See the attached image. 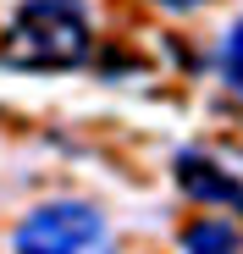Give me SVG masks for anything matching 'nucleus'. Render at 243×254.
<instances>
[{
	"label": "nucleus",
	"instance_id": "1",
	"mask_svg": "<svg viewBox=\"0 0 243 254\" xmlns=\"http://www.w3.org/2000/svg\"><path fill=\"white\" fill-rule=\"evenodd\" d=\"M94 33L77 0H22L0 33V61L22 72H61L89 61Z\"/></svg>",
	"mask_w": 243,
	"mask_h": 254
},
{
	"label": "nucleus",
	"instance_id": "2",
	"mask_svg": "<svg viewBox=\"0 0 243 254\" xmlns=\"http://www.w3.org/2000/svg\"><path fill=\"white\" fill-rule=\"evenodd\" d=\"M17 254H116L111 227L94 204L83 199H56V204H39L33 216L17 227Z\"/></svg>",
	"mask_w": 243,
	"mask_h": 254
},
{
	"label": "nucleus",
	"instance_id": "3",
	"mask_svg": "<svg viewBox=\"0 0 243 254\" xmlns=\"http://www.w3.org/2000/svg\"><path fill=\"white\" fill-rule=\"evenodd\" d=\"M177 183H182L199 204H243V183L227 172V166L205 160V155H182V160H177Z\"/></svg>",
	"mask_w": 243,
	"mask_h": 254
},
{
	"label": "nucleus",
	"instance_id": "4",
	"mask_svg": "<svg viewBox=\"0 0 243 254\" xmlns=\"http://www.w3.org/2000/svg\"><path fill=\"white\" fill-rule=\"evenodd\" d=\"M182 254H243V232L232 221H193L182 227Z\"/></svg>",
	"mask_w": 243,
	"mask_h": 254
},
{
	"label": "nucleus",
	"instance_id": "5",
	"mask_svg": "<svg viewBox=\"0 0 243 254\" xmlns=\"http://www.w3.org/2000/svg\"><path fill=\"white\" fill-rule=\"evenodd\" d=\"M221 77H227V89L232 94H243V17L227 28V39H221Z\"/></svg>",
	"mask_w": 243,
	"mask_h": 254
},
{
	"label": "nucleus",
	"instance_id": "6",
	"mask_svg": "<svg viewBox=\"0 0 243 254\" xmlns=\"http://www.w3.org/2000/svg\"><path fill=\"white\" fill-rule=\"evenodd\" d=\"M160 11H199V6H210V0H155Z\"/></svg>",
	"mask_w": 243,
	"mask_h": 254
}]
</instances>
